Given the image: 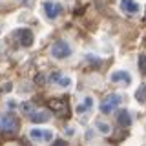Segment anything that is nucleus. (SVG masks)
Wrapping results in <instances>:
<instances>
[{"instance_id":"nucleus-1","label":"nucleus","mask_w":146,"mask_h":146,"mask_svg":"<svg viewBox=\"0 0 146 146\" xmlns=\"http://www.w3.org/2000/svg\"><path fill=\"white\" fill-rule=\"evenodd\" d=\"M18 130H20V121H18V117L15 113L7 111L4 115H0V131H4L7 135H13Z\"/></svg>"},{"instance_id":"nucleus-2","label":"nucleus","mask_w":146,"mask_h":146,"mask_svg":"<svg viewBox=\"0 0 146 146\" xmlns=\"http://www.w3.org/2000/svg\"><path fill=\"white\" fill-rule=\"evenodd\" d=\"M121 102H122V97L119 93H110V95H106L104 100H102V104H100V113H111Z\"/></svg>"},{"instance_id":"nucleus-3","label":"nucleus","mask_w":146,"mask_h":146,"mask_svg":"<svg viewBox=\"0 0 146 146\" xmlns=\"http://www.w3.org/2000/svg\"><path fill=\"white\" fill-rule=\"evenodd\" d=\"M51 55H53V58H58V60L70 57V55H71L70 44H68L66 40H57V42L51 46Z\"/></svg>"},{"instance_id":"nucleus-4","label":"nucleus","mask_w":146,"mask_h":146,"mask_svg":"<svg viewBox=\"0 0 146 146\" xmlns=\"http://www.w3.org/2000/svg\"><path fill=\"white\" fill-rule=\"evenodd\" d=\"M48 106L51 108L58 117H68V115H70V108H68V104H66L64 99H49Z\"/></svg>"},{"instance_id":"nucleus-5","label":"nucleus","mask_w":146,"mask_h":146,"mask_svg":"<svg viewBox=\"0 0 146 146\" xmlns=\"http://www.w3.org/2000/svg\"><path fill=\"white\" fill-rule=\"evenodd\" d=\"M15 38L18 40V44H20L22 48H29V46L35 42V36L29 29H15Z\"/></svg>"},{"instance_id":"nucleus-6","label":"nucleus","mask_w":146,"mask_h":146,"mask_svg":"<svg viewBox=\"0 0 146 146\" xmlns=\"http://www.w3.org/2000/svg\"><path fill=\"white\" fill-rule=\"evenodd\" d=\"M29 137L35 141V143H49L53 139V131L51 130H38V128H33L29 131Z\"/></svg>"},{"instance_id":"nucleus-7","label":"nucleus","mask_w":146,"mask_h":146,"mask_svg":"<svg viewBox=\"0 0 146 146\" xmlns=\"http://www.w3.org/2000/svg\"><path fill=\"white\" fill-rule=\"evenodd\" d=\"M110 80L113 82V84H122V86H130L131 84V75L124 70H117L111 73V77H110Z\"/></svg>"},{"instance_id":"nucleus-8","label":"nucleus","mask_w":146,"mask_h":146,"mask_svg":"<svg viewBox=\"0 0 146 146\" xmlns=\"http://www.w3.org/2000/svg\"><path fill=\"white\" fill-rule=\"evenodd\" d=\"M29 119H31V122H48L49 119H51V111L49 110H35V111H31L29 113Z\"/></svg>"},{"instance_id":"nucleus-9","label":"nucleus","mask_w":146,"mask_h":146,"mask_svg":"<svg viewBox=\"0 0 146 146\" xmlns=\"http://www.w3.org/2000/svg\"><path fill=\"white\" fill-rule=\"evenodd\" d=\"M44 11L48 15V18H55L62 11V7H60V4H55V2H49L48 0V2H44Z\"/></svg>"},{"instance_id":"nucleus-10","label":"nucleus","mask_w":146,"mask_h":146,"mask_svg":"<svg viewBox=\"0 0 146 146\" xmlns=\"http://www.w3.org/2000/svg\"><path fill=\"white\" fill-rule=\"evenodd\" d=\"M121 9L128 15H135L139 11V4L135 0H121Z\"/></svg>"},{"instance_id":"nucleus-11","label":"nucleus","mask_w":146,"mask_h":146,"mask_svg":"<svg viewBox=\"0 0 146 146\" xmlns=\"http://www.w3.org/2000/svg\"><path fill=\"white\" fill-rule=\"evenodd\" d=\"M117 122L121 126H130L131 124V115H130V111L128 110H119V113H117Z\"/></svg>"},{"instance_id":"nucleus-12","label":"nucleus","mask_w":146,"mask_h":146,"mask_svg":"<svg viewBox=\"0 0 146 146\" xmlns=\"http://www.w3.org/2000/svg\"><path fill=\"white\" fill-rule=\"evenodd\" d=\"M51 82H53V84L62 86V88H68V86L71 84V79H68V77L60 75V73H53V75H51Z\"/></svg>"},{"instance_id":"nucleus-13","label":"nucleus","mask_w":146,"mask_h":146,"mask_svg":"<svg viewBox=\"0 0 146 146\" xmlns=\"http://www.w3.org/2000/svg\"><path fill=\"white\" fill-rule=\"evenodd\" d=\"M91 108H93V97H86V99H84V100H82V102L79 104V106H77V111L82 113V111H86V110L90 111Z\"/></svg>"},{"instance_id":"nucleus-14","label":"nucleus","mask_w":146,"mask_h":146,"mask_svg":"<svg viewBox=\"0 0 146 146\" xmlns=\"http://www.w3.org/2000/svg\"><path fill=\"white\" fill-rule=\"evenodd\" d=\"M135 99L139 100L141 104H146V84L139 86V90L135 91Z\"/></svg>"},{"instance_id":"nucleus-15","label":"nucleus","mask_w":146,"mask_h":146,"mask_svg":"<svg viewBox=\"0 0 146 146\" xmlns=\"http://www.w3.org/2000/svg\"><path fill=\"white\" fill-rule=\"evenodd\" d=\"M139 71L143 73V75H146V55L144 53L139 55Z\"/></svg>"},{"instance_id":"nucleus-16","label":"nucleus","mask_w":146,"mask_h":146,"mask_svg":"<svg viewBox=\"0 0 146 146\" xmlns=\"http://www.w3.org/2000/svg\"><path fill=\"white\" fill-rule=\"evenodd\" d=\"M97 130L102 131L104 135H108L110 131H111V128H110V124H106V122H100V121H99V122H97Z\"/></svg>"},{"instance_id":"nucleus-17","label":"nucleus","mask_w":146,"mask_h":146,"mask_svg":"<svg viewBox=\"0 0 146 146\" xmlns=\"http://www.w3.org/2000/svg\"><path fill=\"white\" fill-rule=\"evenodd\" d=\"M22 111L29 115L31 111H35V106H33V104H31V102H24V104H22Z\"/></svg>"},{"instance_id":"nucleus-18","label":"nucleus","mask_w":146,"mask_h":146,"mask_svg":"<svg viewBox=\"0 0 146 146\" xmlns=\"http://www.w3.org/2000/svg\"><path fill=\"white\" fill-rule=\"evenodd\" d=\"M36 84H40V86H42V84H46V75H42V73H40V75H36Z\"/></svg>"},{"instance_id":"nucleus-19","label":"nucleus","mask_w":146,"mask_h":146,"mask_svg":"<svg viewBox=\"0 0 146 146\" xmlns=\"http://www.w3.org/2000/svg\"><path fill=\"white\" fill-rule=\"evenodd\" d=\"M53 146H68V143H66V141H62V139H58V141H55V143H53Z\"/></svg>"},{"instance_id":"nucleus-20","label":"nucleus","mask_w":146,"mask_h":146,"mask_svg":"<svg viewBox=\"0 0 146 146\" xmlns=\"http://www.w3.org/2000/svg\"><path fill=\"white\" fill-rule=\"evenodd\" d=\"M2 90H4V91H9V90H11V84H4Z\"/></svg>"},{"instance_id":"nucleus-21","label":"nucleus","mask_w":146,"mask_h":146,"mask_svg":"<svg viewBox=\"0 0 146 146\" xmlns=\"http://www.w3.org/2000/svg\"><path fill=\"white\" fill-rule=\"evenodd\" d=\"M7 106H9V108H15V106H17V102H13V100H9V102H7Z\"/></svg>"},{"instance_id":"nucleus-22","label":"nucleus","mask_w":146,"mask_h":146,"mask_svg":"<svg viewBox=\"0 0 146 146\" xmlns=\"http://www.w3.org/2000/svg\"><path fill=\"white\" fill-rule=\"evenodd\" d=\"M20 2H27V0H20Z\"/></svg>"},{"instance_id":"nucleus-23","label":"nucleus","mask_w":146,"mask_h":146,"mask_svg":"<svg viewBox=\"0 0 146 146\" xmlns=\"http://www.w3.org/2000/svg\"><path fill=\"white\" fill-rule=\"evenodd\" d=\"M144 13H146V11H144Z\"/></svg>"}]
</instances>
